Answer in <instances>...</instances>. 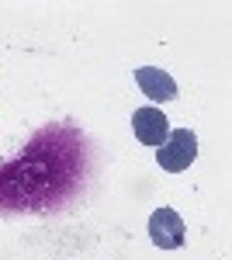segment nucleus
Returning a JSON list of instances; mask_svg holds the SVG:
<instances>
[{"instance_id":"1","label":"nucleus","mask_w":232,"mask_h":260,"mask_svg":"<svg viewBox=\"0 0 232 260\" xmlns=\"http://www.w3.org/2000/svg\"><path fill=\"white\" fill-rule=\"evenodd\" d=\"M194 160H197V136L191 128H174L167 136V142L156 149V163L167 174H184Z\"/></svg>"},{"instance_id":"4","label":"nucleus","mask_w":232,"mask_h":260,"mask_svg":"<svg viewBox=\"0 0 232 260\" xmlns=\"http://www.w3.org/2000/svg\"><path fill=\"white\" fill-rule=\"evenodd\" d=\"M136 83L149 101H174L177 98V80L159 70V66H136Z\"/></svg>"},{"instance_id":"3","label":"nucleus","mask_w":232,"mask_h":260,"mask_svg":"<svg viewBox=\"0 0 232 260\" xmlns=\"http://www.w3.org/2000/svg\"><path fill=\"white\" fill-rule=\"evenodd\" d=\"M132 132H136V139L142 142V146H163L167 142V136H170V118L159 111V108H139L136 115H132Z\"/></svg>"},{"instance_id":"2","label":"nucleus","mask_w":232,"mask_h":260,"mask_svg":"<svg viewBox=\"0 0 232 260\" xmlns=\"http://www.w3.org/2000/svg\"><path fill=\"white\" fill-rule=\"evenodd\" d=\"M149 240H153L159 250H180L184 240H187L184 219L177 215L174 208H156L153 215H149Z\"/></svg>"}]
</instances>
